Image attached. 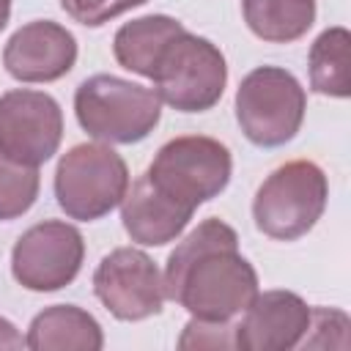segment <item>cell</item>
Wrapping results in <instances>:
<instances>
[{"label": "cell", "instance_id": "cell-1", "mask_svg": "<svg viewBox=\"0 0 351 351\" xmlns=\"http://www.w3.org/2000/svg\"><path fill=\"white\" fill-rule=\"evenodd\" d=\"M162 282L165 296L200 321H230L258 293V274L239 255L236 230L217 217L203 219L170 252Z\"/></svg>", "mask_w": 351, "mask_h": 351}, {"label": "cell", "instance_id": "cell-2", "mask_svg": "<svg viewBox=\"0 0 351 351\" xmlns=\"http://www.w3.org/2000/svg\"><path fill=\"white\" fill-rule=\"evenodd\" d=\"M74 112L90 137L129 145L154 132L162 115V99L154 88L112 74H96L77 88Z\"/></svg>", "mask_w": 351, "mask_h": 351}, {"label": "cell", "instance_id": "cell-3", "mask_svg": "<svg viewBox=\"0 0 351 351\" xmlns=\"http://www.w3.org/2000/svg\"><path fill=\"white\" fill-rule=\"evenodd\" d=\"M148 80L154 82V93L173 110L206 112L225 90L228 66L217 44L184 27L162 49Z\"/></svg>", "mask_w": 351, "mask_h": 351}, {"label": "cell", "instance_id": "cell-4", "mask_svg": "<svg viewBox=\"0 0 351 351\" xmlns=\"http://www.w3.org/2000/svg\"><path fill=\"white\" fill-rule=\"evenodd\" d=\"M329 197L324 170L310 159L280 165L255 192V228L277 241H293L313 230Z\"/></svg>", "mask_w": 351, "mask_h": 351}, {"label": "cell", "instance_id": "cell-5", "mask_svg": "<svg viewBox=\"0 0 351 351\" xmlns=\"http://www.w3.org/2000/svg\"><path fill=\"white\" fill-rule=\"evenodd\" d=\"M233 173L230 151L206 134H184L167 140L154 162L148 165V181L184 208H197L200 203L217 197Z\"/></svg>", "mask_w": 351, "mask_h": 351}, {"label": "cell", "instance_id": "cell-6", "mask_svg": "<svg viewBox=\"0 0 351 351\" xmlns=\"http://www.w3.org/2000/svg\"><path fill=\"white\" fill-rule=\"evenodd\" d=\"M129 189V167L104 143H80L55 170V197L66 217L93 222L110 214Z\"/></svg>", "mask_w": 351, "mask_h": 351}, {"label": "cell", "instance_id": "cell-7", "mask_svg": "<svg viewBox=\"0 0 351 351\" xmlns=\"http://www.w3.org/2000/svg\"><path fill=\"white\" fill-rule=\"evenodd\" d=\"M307 96L299 80L280 66L252 69L236 90V121L255 145L274 148L299 132Z\"/></svg>", "mask_w": 351, "mask_h": 351}, {"label": "cell", "instance_id": "cell-8", "mask_svg": "<svg viewBox=\"0 0 351 351\" xmlns=\"http://www.w3.org/2000/svg\"><path fill=\"white\" fill-rule=\"evenodd\" d=\"M82 233L60 219H47L25 230L11 252L14 280L36 293L66 288L82 269Z\"/></svg>", "mask_w": 351, "mask_h": 351}, {"label": "cell", "instance_id": "cell-9", "mask_svg": "<svg viewBox=\"0 0 351 351\" xmlns=\"http://www.w3.org/2000/svg\"><path fill=\"white\" fill-rule=\"evenodd\" d=\"M93 293L118 321H143L162 313L165 282L156 263L134 247H118L93 271Z\"/></svg>", "mask_w": 351, "mask_h": 351}, {"label": "cell", "instance_id": "cell-10", "mask_svg": "<svg viewBox=\"0 0 351 351\" xmlns=\"http://www.w3.org/2000/svg\"><path fill=\"white\" fill-rule=\"evenodd\" d=\"M63 137L60 104L44 90L16 88L0 96V151L22 165L47 162Z\"/></svg>", "mask_w": 351, "mask_h": 351}, {"label": "cell", "instance_id": "cell-11", "mask_svg": "<svg viewBox=\"0 0 351 351\" xmlns=\"http://www.w3.org/2000/svg\"><path fill=\"white\" fill-rule=\"evenodd\" d=\"M77 63V38L52 19L22 25L3 49L5 71L19 82H55Z\"/></svg>", "mask_w": 351, "mask_h": 351}, {"label": "cell", "instance_id": "cell-12", "mask_svg": "<svg viewBox=\"0 0 351 351\" xmlns=\"http://www.w3.org/2000/svg\"><path fill=\"white\" fill-rule=\"evenodd\" d=\"M310 326V307L293 291H263L244 307L233 326V343L241 351H288L302 343Z\"/></svg>", "mask_w": 351, "mask_h": 351}, {"label": "cell", "instance_id": "cell-13", "mask_svg": "<svg viewBox=\"0 0 351 351\" xmlns=\"http://www.w3.org/2000/svg\"><path fill=\"white\" fill-rule=\"evenodd\" d=\"M192 214V208H184L181 203L159 192L145 173L126 189L121 200L123 228L132 236V241L143 247H162L167 241H176L189 225Z\"/></svg>", "mask_w": 351, "mask_h": 351}, {"label": "cell", "instance_id": "cell-14", "mask_svg": "<svg viewBox=\"0 0 351 351\" xmlns=\"http://www.w3.org/2000/svg\"><path fill=\"white\" fill-rule=\"evenodd\" d=\"M25 346L33 351H99L104 346V335L88 310L55 304L30 321Z\"/></svg>", "mask_w": 351, "mask_h": 351}, {"label": "cell", "instance_id": "cell-15", "mask_svg": "<svg viewBox=\"0 0 351 351\" xmlns=\"http://www.w3.org/2000/svg\"><path fill=\"white\" fill-rule=\"evenodd\" d=\"M181 30H184V25L173 16H165V14L132 19V22L118 27V33L112 38V55L123 69L143 74V77H151L162 49Z\"/></svg>", "mask_w": 351, "mask_h": 351}, {"label": "cell", "instance_id": "cell-16", "mask_svg": "<svg viewBox=\"0 0 351 351\" xmlns=\"http://www.w3.org/2000/svg\"><path fill=\"white\" fill-rule=\"evenodd\" d=\"M247 27L271 44L302 38L315 22V0H241Z\"/></svg>", "mask_w": 351, "mask_h": 351}, {"label": "cell", "instance_id": "cell-17", "mask_svg": "<svg viewBox=\"0 0 351 351\" xmlns=\"http://www.w3.org/2000/svg\"><path fill=\"white\" fill-rule=\"evenodd\" d=\"M310 88L324 96H351V36L346 27H326L310 47Z\"/></svg>", "mask_w": 351, "mask_h": 351}, {"label": "cell", "instance_id": "cell-18", "mask_svg": "<svg viewBox=\"0 0 351 351\" xmlns=\"http://www.w3.org/2000/svg\"><path fill=\"white\" fill-rule=\"evenodd\" d=\"M38 167L22 165L0 151V219L22 217L38 197Z\"/></svg>", "mask_w": 351, "mask_h": 351}, {"label": "cell", "instance_id": "cell-19", "mask_svg": "<svg viewBox=\"0 0 351 351\" xmlns=\"http://www.w3.org/2000/svg\"><path fill=\"white\" fill-rule=\"evenodd\" d=\"M313 335L304 340L310 348H348V315L343 310L332 307H315L310 310V326Z\"/></svg>", "mask_w": 351, "mask_h": 351}, {"label": "cell", "instance_id": "cell-20", "mask_svg": "<svg viewBox=\"0 0 351 351\" xmlns=\"http://www.w3.org/2000/svg\"><path fill=\"white\" fill-rule=\"evenodd\" d=\"M143 3H148V0H60L63 11L85 27H99V25L110 22L112 16H118L129 8H137Z\"/></svg>", "mask_w": 351, "mask_h": 351}, {"label": "cell", "instance_id": "cell-21", "mask_svg": "<svg viewBox=\"0 0 351 351\" xmlns=\"http://www.w3.org/2000/svg\"><path fill=\"white\" fill-rule=\"evenodd\" d=\"M178 348L181 351H189V348H236L233 326L228 321H200V318H192L184 326Z\"/></svg>", "mask_w": 351, "mask_h": 351}, {"label": "cell", "instance_id": "cell-22", "mask_svg": "<svg viewBox=\"0 0 351 351\" xmlns=\"http://www.w3.org/2000/svg\"><path fill=\"white\" fill-rule=\"evenodd\" d=\"M25 337L16 332V326L5 318H0V348H22Z\"/></svg>", "mask_w": 351, "mask_h": 351}, {"label": "cell", "instance_id": "cell-23", "mask_svg": "<svg viewBox=\"0 0 351 351\" xmlns=\"http://www.w3.org/2000/svg\"><path fill=\"white\" fill-rule=\"evenodd\" d=\"M8 16H11V0H0V30L8 25Z\"/></svg>", "mask_w": 351, "mask_h": 351}]
</instances>
